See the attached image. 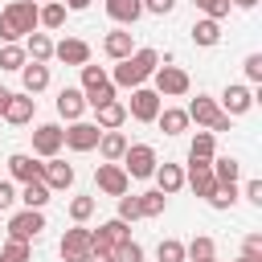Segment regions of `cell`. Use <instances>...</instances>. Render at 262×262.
<instances>
[{
  "instance_id": "obj_1",
  "label": "cell",
  "mask_w": 262,
  "mask_h": 262,
  "mask_svg": "<svg viewBox=\"0 0 262 262\" xmlns=\"http://www.w3.org/2000/svg\"><path fill=\"white\" fill-rule=\"evenodd\" d=\"M156 66H160V53H156V49H135L131 57L115 61V70H111V82H115V86H127V90H135V86H143V82L156 74Z\"/></svg>"
},
{
  "instance_id": "obj_2",
  "label": "cell",
  "mask_w": 262,
  "mask_h": 262,
  "mask_svg": "<svg viewBox=\"0 0 262 262\" xmlns=\"http://www.w3.org/2000/svg\"><path fill=\"white\" fill-rule=\"evenodd\" d=\"M29 33H37V4L33 0H12L8 8H0V41L4 45H16Z\"/></svg>"
},
{
  "instance_id": "obj_3",
  "label": "cell",
  "mask_w": 262,
  "mask_h": 262,
  "mask_svg": "<svg viewBox=\"0 0 262 262\" xmlns=\"http://www.w3.org/2000/svg\"><path fill=\"white\" fill-rule=\"evenodd\" d=\"M123 172H127V180H147L151 172H156V164H160V156H156V147L151 143H127V151H123Z\"/></svg>"
},
{
  "instance_id": "obj_4",
  "label": "cell",
  "mask_w": 262,
  "mask_h": 262,
  "mask_svg": "<svg viewBox=\"0 0 262 262\" xmlns=\"http://www.w3.org/2000/svg\"><path fill=\"white\" fill-rule=\"evenodd\" d=\"M151 82H156L151 90H156L160 98H184V94H188V86H192V82H188V74H184L180 66H156Z\"/></svg>"
},
{
  "instance_id": "obj_5",
  "label": "cell",
  "mask_w": 262,
  "mask_h": 262,
  "mask_svg": "<svg viewBox=\"0 0 262 262\" xmlns=\"http://www.w3.org/2000/svg\"><path fill=\"white\" fill-rule=\"evenodd\" d=\"M41 229H45V213L41 209H20V213H12L8 217V242H33V237H41Z\"/></svg>"
},
{
  "instance_id": "obj_6",
  "label": "cell",
  "mask_w": 262,
  "mask_h": 262,
  "mask_svg": "<svg viewBox=\"0 0 262 262\" xmlns=\"http://www.w3.org/2000/svg\"><path fill=\"white\" fill-rule=\"evenodd\" d=\"M123 242H131V225H127V221H119V217H111V221H102L98 229H90V246H94V250L115 254Z\"/></svg>"
},
{
  "instance_id": "obj_7",
  "label": "cell",
  "mask_w": 262,
  "mask_h": 262,
  "mask_svg": "<svg viewBox=\"0 0 262 262\" xmlns=\"http://www.w3.org/2000/svg\"><path fill=\"white\" fill-rule=\"evenodd\" d=\"M160 106H164V98H160L151 86H135V90H131V102H127V115H131L135 123H156Z\"/></svg>"
},
{
  "instance_id": "obj_8",
  "label": "cell",
  "mask_w": 262,
  "mask_h": 262,
  "mask_svg": "<svg viewBox=\"0 0 262 262\" xmlns=\"http://www.w3.org/2000/svg\"><path fill=\"white\" fill-rule=\"evenodd\" d=\"M90 250H94V246H90V229H86V225L66 229V233H61V242H57L61 262H86V254H90Z\"/></svg>"
},
{
  "instance_id": "obj_9",
  "label": "cell",
  "mask_w": 262,
  "mask_h": 262,
  "mask_svg": "<svg viewBox=\"0 0 262 262\" xmlns=\"http://www.w3.org/2000/svg\"><path fill=\"white\" fill-rule=\"evenodd\" d=\"M74 176H78V172H74V164L57 160V156L41 164V184H45L49 192H70V188H74Z\"/></svg>"
},
{
  "instance_id": "obj_10",
  "label": "cell",
  "mask_w": 262,
  "mask_h": 262,
  "mask_svg": "<svg viewBox=\"0 0 262 262\" xmlns=\"http://www.w3.org/2000/svg\"><path fill=\"white\" fill-rule=\"evenodd\" d=\"M94 184H98V192H106V196H127V188H131L123 164H106V160L94 168Z\"/></svg>"
},
{
  "instance_id": "obj_11",
  "label": "cell",
  "mask_w": 262,
  "mask_h": 262,
  "mask_svg": "<svg viewBox=\"0 0 262 262\" xmlns=\"http://www.w3.org/2000/svg\"><path fill=\"white\" fill-rule=\"evenodd\" d=\"M254 98H258V94H254L250 86H242V82H229V86L221 90V102H217V106H221V115L237 119V115H246V111L254 106Z\"/></svg>"
},
{
  "instance_id": "obj_12",
  "label": "cell",
  "mask_w": 262,
  "mask_h": 262,
  "mask_svg": "<svg viewBox=\"0 0 262 262\" xmlns=\"http://www.w3.org/2000/svg\"><path fill=\"white\" fill-rule=\"evenodd\" d=\"M61 147H66V135H61V127H57V123H41V127L33 131V156L53 160Z\"/></svg>"
},
{
  "instance_id": "obj_13",
  "label": "cell",
  "mask_w": 262,
  "mask_h": 262,
  "mask_svg": "<svg viewBox=\"0 0 262 262\" xmlns=\"http://www.w3.org/2000/svg\"><path fill=\"white\" fill-rule=\"evenodd\" d=\"M61 135H66V147H70V151H94V147H98V135H102V131H98L94 123L78 119V123H70V127L61 131Z\"/></svg>"
},
{
  "instance_id": "obj_14",
  "label": "cell",
  "mask_w": 262,
  "mask_h": 262,
  "mask_svg": "<svg viewBox=\"0 0 262 262\" xmlns=\"http://www.w3.org/2000/svg\"><path fill=\"white\" fill-rule=\"evenodd\" d=\"M213 164V160H209ZM205 160H188V168H184V184L196 192V196H205L209 201V192L217 188V180H213V168H209Z\"/></svg>"
},
{
  "instance_id": "obj_15",
  "label": "cell",
  "mask_w": 262,
  "mask_h": 262,
  "mask_svg": "<svg viewBox=\"0 0 262 262\" xmlns=\"http://www.w3.org/2000/svg\"><path fill=\"white\" fill-rule=\"evenodd\" d=\"M184 115H188V123H196V127H213L217 119H221V106H217V98H209V94H196L188 106H184Z\"/></svg>"
},
{
  "instance_id": "obj_16",
  "label": "cell",
  "mask_w": 262,
  "mask_h": 262,
  "mask_svg": "<svg viewBox=\"0 0 262 262\" xmlns=\"http://www.w3.org/2000/svg\"><path fill=\"white\" fill-rule=\"evenodd\" d=\"M53 57L66 61V66H78V70H82V66L90 61V45H86L82 37H61V41L53 45Z\"/></svg>"
},
{
  "instance_id": "obj_17",
  "label": "cell",
  "mask_w": 262,
  "mask_h": 262,
  "mask_svg": "<svg viewBox=\"0 0 262 262\" xmlns=\"http://www.w3.org/2000/svg\"><path fill=\"white\" fill-rule=\"evenodd\" d=\"M33 115H37V98L33 94H12L8 98V106H4V123H12V127H25V123H33Z\"/></svg>"
},
{
  "instance_id": "obj_18",
  "label": "cell",
  "mask_w": 262,
  "mask_h": 262,
  "mask_svg": "<svg viewBox=\"0 0 262 262\" xmlns=\"http://www.w3.org/2000/svg\"><path fill=\"white\" fill-rule=\"evenodd\" d=\"M102 53H106L111 61H123V57L135 53V37H131L127 29H111V33L102 37Z\"/></svg>"
},
{
  "instance_id": "obj_19",
  "label": "cell",
  "mask_w": 262,
  "mask_h": 262,
  "mask_svg": "<svg viewBox=\"0 0 262 262\" xmlns=\"http://www.w3.org/2000/svg\"><path fill=\"white\" fill-rule=\"evenodd\" d=\"M57 115H61L66 123H78V119L86 115V98H82L78 86H66V90L57 94Z\"/></svg>"
},
{
  "instance_id": "obj_20",
  "label": "cell",
  "mask_w": 262,
  "mask_h": 262,
  "mask_svg": "<svg viewBox=\"0 0 262 262\" xmlns=\"http://www.w3.org/2000/svg\"><path fill=\"white\" fill-rule=\"evenodd\" d=\"M8 176H12V180H20V184L41 180V164H37L29 151H12V156H8Z\"/></svg>"
},
{
  "instance_id": "obj_21",
  "label": "cell",
  "mask_w": 262,
  "mask_h": 262,
  "mask_svg": "<svg viewBox=\"0 0 262 262\" xmlns=\"http://www.w3.org/2000/svg\"><path fill=\"white\" fill-rule=\"evenodd\" d=\"M156 188L164 192V196H176L180 188H184V168L180 164H156Z\"/></svg>"
},
{
  "instance_id": "obj_22",
  "label": "cell",
  "mask_w": 262,
  "mask_h": 262,
  "mask_svg": "<svg viewBox=\"0 0 262 262\" xmlns=\"http://www.w3.org/2000/svg\"><path fill=\"white\" fill-rule=\"evenodd\" d=\"M213 180H217V188H237V176H242V164L233 160V156H213Z\"/></svg>"
},
{
  "instance_id": "obj_23",
  "label": "cell",
  "mask_w": 262,
  "mask_h": 262,
  "mask_svg": "<svg viewBox=\"0 0 262 262\" xmlns=\"http://www.w3.org/2000/svg\"><path fill=\"white\" fill-rule=\"evenodd\" d=\"M123 123H127V106H123V102H119V98H115V102H106V106H98V111H94V127H98V131H119V127H123Z\"/></svg>"
},
{
  "instance_id": "obj_24",
  "label": "cell",
  "mask_w": 262,
  "mask_h": 262,
  "mask_svg": "<svg viewBox=\"0 0 262 262\" xmlns=\"http://www.w3.org/2000/svg\"><path fill=\"white\" fill-rule=\"evenodd\" d=\"M123 151H127V135H123V131H102V135H98V156H102L106 164H119Z\"/></svg>"
},
{
  "instance_id": "obj_25",
  "label": "cell",
  "mask_w": 262,
  "mask_h": 262,
  "mask_svg": "<svg viewBox=\"0 0 262 262\" xmlns=\"http://www.w3.org/2000/svg\"><path fill=\"white\" fill-rule=\"evenodd\" d=\"M20 82H25V94H41V90L49 86V66H41V61H25Z\"/></svg>"
},
{
  "instance_id": "obj_26",
  "label": "cell",
  "mask_w": 262,
  "mask_h": 262,
  "mask_svg": "<svg viewBox=\"0 0 262 262\" xmlns=\"http://www.w3.org/2000/svg\"><path fill=\"white\" fill-rule=\"evenodd\" d=\"M156 123H160L164 135H184V131H188V115H184L180 106H160Z\"/></svg>"
},
{
  "instance_id": "obj_27",
  "label": "cell",
  "mask_w": 262,
  "mask_h": 262,
  "mask_svg": "<svg viewBox=\"0 0 262 262\" xmlns=\"http://www.w3.org/2000/svg\"><path fill=\"white\" fill-rule=\"evenodd\" d=\"M106 16L119 20V25H135L143 16V4L139 0H106Z\"/></svg>"
},
{
  "instance_id": "obj_28",
  "label": "cell",
  "mask_w": 262,
  "mask_h": 262,
  "mask_svg": "<svg viewBox=\"0 0 262 262\" xmlns=\"http://www.w3.org/2000/svg\"><path fill=\"white\" fill-rule=\"evenodd\" d=\"M25 57L45 66V61L53 57V41H49V33H29V37H25Z\"/></svg>"
},
{
  "instance_id": "obj_29",
  "label": "cell",
  "mask_w": 262,
  "mask_h": 262,
  "mask_svg": "<svg viewBox=\"0 0 262 262\" xmlns=\"http://www.w3.org/2000/svg\"><path fill=\"white\" fill-rule=\"evenodd\" d=\"M61 25H66V4L61 0L37 4V29H61Z\"/></svg>"
},
{
  "instance_id": "obj_30",
  "label": "cell",
  "mask_w": 262,
  "mask_h": 262,
  "mask_svg": "<svg viewBox=\"0 0 262 262\" xmlns=\"http://www.w3.org/2000/svg\"><path fill=\"white\" fill-rule=\"evenodd\" d=\"M192 41H196L201 49H213V45L221 41V20H209V16H201V20L192 25Z\"/></svg>"
},
{
  "instance_id": "obj_31",
  "label": "cell",
  "mask_w": 262,
  "mask_h": 262,
  "mask_svg": "<svg viewBox=\"0 0 262 262\" xmlns=\"http://www.w3.org/2000/svg\"><path fill=\"white\" fill-rule=\"evenodd\" d=\"M213 156H217V135L213 131H196L192 143H188V160H205L209 164Z\"/></svg>"
},
{
  "instance_id": "obj_32",
  "label": "cell",
  "mask_w": 262,
  "mask_h": 262,
  "mask_svg": "<svg viewBox=\"0 0 262 262\" xmlns=\"http://www.w3.org/2000/svg\"><path fill=\"white\" fill-rule=\"evenodd\" d=\"M49 196H53V192H49L41 180H29V184L16 192V201H20L25 209H45V205H49Z\"/></svg>"
},
{
  "instance_id": "obj_33",
  "label": "cell",
  "mask_w": 262,
  "mask_h": 262,
  "mask_svg": "<svg viewBox=\"0 0 262 262\" xmlns=\"http://www.w3.org/2000/svg\"><path fill=\"white\" fill-rule=\"evenodd\" d=\"M209 258H217V242L205 237V233H196V237L184 246V262H209Z\"/></svg>"
},
{
  "instance_id": "obj_34",
  "label": "cell",
  "mask_w": 262,
  "mask_h": 262,
  "mask_svg": "<svg viewBox=\"0 0 262 262\" xmlns=\"http://www.w3.org/2000/svg\"><path fill=\"white\" fill-rule=\"evenodd\" d=\"M135 205H139V217H160V213H164V205H168V196H164L160 188H151V192H139V196H135Z\"/></svg>"
},
{
  "instance_id": "obj_35",
  "label": "cell",
  "mask_w": 262,
  "mask_h": 262,
  "mask_svg": "<svg viewBox=\"0 0 262 262\" xmlns=\"http://www.w3.org/2000/svg\"><path fill=\"white\" fill-rule=\"evenodd\" d=\"M106 82H111V74H106L102 66H90V61H86V66H82V86H78V90L90 94V90H98V86H106Z\"/></svg>"
},
{
  "instance_id": "obj_36",
  "label": "cell",
  "mask_w": 262,
  "mask_h": 262,
  "mask_svg": "<svg viewBox=\"0 0 262 262\" xmlns=\"http://www.w3.org/2000/svg\"><path fill=\"white\" fill-rule=\"evenodd\" d=\"M94 209H98L94 196H74V201H70V221H74V225H86V221L94 217Z\"/></svg>"
},
{
  "instance_id": "obj_37",
  "label": "cell",
  "mask_w": 262,
  "mask_h": 262,
  "mask_svg": "<svg viewBox=\"0 0 262 262\" xmlns=\"http://www.w3.org/2000/svg\"><path fill=\"white\" fill-rule=\"evenodd\" d=\"M25 61H29L25 57V45H0V70H16L20 74Z\"/></svg>"
},
{
  "instance_id": "obj_38",
  "label": "cell",
  "mask_w": 262,
  "mask_h": 262,
  "mask_svg": "<svg viewBox=\"0 0 262 262\" xmlns=\"http://www.w3.org/2000/svg\"><path fill=\"white\" fill-rule=\"evenodd\" d=\"M156 262H184V242L164 237V242L156 246Z\"/></svg>"
},
{
  "instance_id": "obj_39",
  "label": "cell",
  "mask_w": 262,
  "mask_h": 262,
  "mask_svg": "<svg viewBox=\"0 0 262 262\" xmlns=\"http://www.w3.org/2000/svg\"><path fill=\"white\" fill-rule=\"evenodd\" d=\"M29 258H33V250L25 242H4V250H0V262H29Z\"/></svg>"
},
{
  "instance_id": "obj_40",
  "label": "cell",
  "mask_w": 262,
  "mask_h": 262,
  "mask_svg": "<svg viewBox=\"0 0 262 262\" xmlns=\"http://www.w3.org/2000/svg\"><path fill=\"white\" fill-rule=\"evenodd\" d=\"M111 258H115V262H143V246L131 237V242H123V246H119Z\"/></svg>"
},
{
  "instance_id": "obj_41",
  "label": "cell",
  "mask_w": 262,
  "mask_h": 262,
  "mask_svg": "<svg viewBox=\"0 0 262 262\" xmlns=\"http://www.w3.org/2000/svg\"><path fill=\"white\" fill-rule=\"evenodd\" d=\"M209 20H221V16H229V0H192Z\"/></svg>"
},
{
  "instance_id": "obj_42",
  "label": "cell",
  "mask_w": 262,
  "mask_h": 262,
  "mask_svg": "<svg viewBox=\"0 0 262 262\" xmlns=\"http://www.w3.org/2000/svg\"><path fill=\"white\" fill-rule=\"evenodd\" d=\"M209 205L213 209H233L237 205V188H213L209 192Z\"/></svg>"
},
{
  "instance_id": "obj_43",
  "label": "cell",
  "mask_w": 262,
  "mask_h": 262,
  "mask_svg": "<svg viewBox=\"0 0 262 262\" xmlns=\"http://www.w3.org/2000/svg\"><path fill=\"white\" fill-rule=\"evenodd\" d=\"M242 258L262 262V233H246V242H242Z\"/></svg>"
},
{
  "instance_id": "obj_44",
  "label": "cell",
  "mask_w": 262,
  "mask_h": 262,
  "mask_svg": "<svg viewBox=\"0 0 262 262\" xmlns=\"http://www.w3.org/2000/svg\"><path fill=\"white\" fill-rule=\"evenodd\" d=\"M119 221H139V205H135V196H119Z\"/></svg>"
},
{
  "instance_id": "obj_45",
  "label": "cell",
  "mask_w": 262,
  "mask_h": 262,
  "mask_svg": "<svg viewBox=\"0 0 262 262\" xmlns=\"http://www.w3.org/2000/svg\"><path fill=\"white\" fill-rule=\"evenodd\" d=\"M242 70H246L250 82H262V53H250V57L242 61Z\"/></svg>"
},
{
  "instance_id": "obj_46",
  "label": "cell",
  "mask_w": 262,
  "mask_h": 262,
  "mask_svg": "<svg viewBox=\"0 0 262 262\" xmlns=\"http://www.w3.org/2000/svg\"><path fill=\"white\" fill-rule=\"evenodd\" d=\"M143 4V12H151V16H168L172 8H176V0H139Z\"/></svg>"
},
{
  "instance_id": "obj_47",
  "label": "cell",
  "mask_w": 262,
  "mask_h": 262,
  "mask_svg": "<svg viewBox=\"0 0 262 262\" xmlns=\"http://www.w3.org/2000/svg\"><path fill=\"white\" fill-rule=\"evenodd\" d=\"M16 205V188H12V180H0V213H8Z\"/></svg>"
},
{
  "instance_id": "obj_48",
  "label": "cell",
  "mask_w": 262,
  "mask_h": 262,
  "mask_svg": "<svg viewBox=\"0 0 262 262\" xmlns=\"http://www.w3.org/2000/svg\"><path fill=\"white\" fill-rule=\"evenodd\" d=\"M242 196H246L250 205H258V209H262V180H246V188H242Z\"/></svg>"
},
{
  "instance_id": "obj_49",
  "label": "cell",
  "mask_w": 262,
  "mask_h": 262,
  "mask_svg": "<svg viewBox=\"0 0 262 262\" xmlns=\"http://www.w3.org/2000/svg\"><path fill=\"white\" fill-rule=\"evenodd\" d=\"M86 262H115V258H111L106 250H90V254H86Z\"/></svg>"
},
{
  "instance_id": "obj_50",
  "label": "cell",
  "mask_w": 262,
  "mask_h": 262,
  "mask_svg": "<svg viewBox=\"0 0 262 262\" xmlns=\"http://www.w3.org/2000/svg\"><path fill=\"white\" fill-rule=\"evenodd\" d=\"M90 4H94V0H66V8H70V12H82V8H90Z\"/></svg>"
},
{
  "instance_id": "obj_51",
  "label": "cell",
  "mask_w": 262,
  "mask_h": 262,
  "mask_svg": "<svg viewBox=\"0 0 262 262\" xmlns=\"http://www.w3.org/2000/svg\"><path fill=\"white\" fill-rule=\"evenodd\" d=\"M8 98H12V90H8V86H0V119H4V106H8Z\"/></svg>"
},
{
  "instance_id": "obj_52",
  "label": "cell",
  "mask_w": 262,
  "mask_h": 262,
  "mask_svg": "<svg viewBox=\"0 0 262 262\" xmlns=\"http://www.w3.org/2000/svg\"><path fill=\"white\" fill-rule=\"evenodd\" d=\"M229 4H237V8H254L258 0H229Z\"/></svg>"
},
{
  "instance_id": "obj_53",
  "label": "cell",
  "mask_w": 262,
  "mask_h": 262,
  "mask_svg": "<svg viewBox=\"0 0 262 262\" xmlns=\"http://www.w3.org/2000/svg\"><path fill=\"white\" fill-rule=\"evenodd\" d=\"M233 262H254V258H233Z\"/></svg>"
},
{
  "instance_id": "obj_54",
  "label": "cell",
  "mask_w": 262,
  "mask_h": 262,
  "mask_svg": "<svg viewBox=\"0 0 262 262\" xmlns=\"http://www.w3.org/2000/svg\"><path fill=\"white\" fill-rule=\"evenodd\" d=\"M33 4H49V0H33Z\"/></svg>"
},
{
  "instance_id": "obj_55",
  "label": "cell",
  "mask_w": 262,
  "mask_h": 262,
  "mask_svg": "<svg viewBox=\"0 0 262 262\" xmlns=\"http://www.w3.org/2000/svg\"><path fill=\"white\" fill-rule=\"evenodd\" d=\"M209 262H217V258H209Z\"/></svg>"
}]
</instances>
